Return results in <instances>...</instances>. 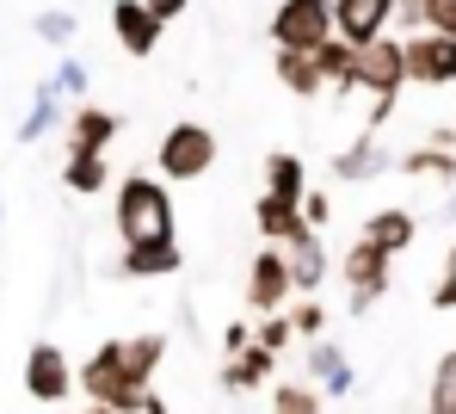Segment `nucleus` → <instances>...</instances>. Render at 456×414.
Here are the masks:
<instances>
[{"instance_id":"1","label":"nucleus","mask_w":456,"mask_h":414,"mask_svg":"<svg viewBox=\"0 0 456 414\" xmlns=\"http://www.w3.org/2000/svg\"><path fill=\"white\" fill-rule=\"evenodd\" d=\"M167 359V334H124V340H99L75 371V390H86V409L136 414L154 396V371Z\"/></svg>"},{"instance_id":"2","label":"nucleus","mask_w":456,"mask_h":414,"mask_svg":"<svg viewBox=\"0 0 456 414\" xmlns=\"http://www.w3.org/2000/svg\"><path fill=\"white\" fill-rule=\"evenodd\" d=\"M111 229L124 253L130 248H154V242H179L173 236V186H160L154 173H124L111 192Z\"/></svg>"},{"instance_id":"3","label":"nucleus","mask_w":456,"mask_h":414,"mask_svg":"<svg viewBox=\"0 0 456 414\" xmlns=\"http://www.w3.org/2000/svg\"><path fill=\"white\" fill-rule=\"evenodd\" d=\"M210 167H216V130H210V124L179 118V124L160 130V143H154V179H160V186H191V179H204Z\"/></svg>"},{"instance_id":"4","label":"nucleus","mask_w":456,"mask_h":414,"mask_svg":"<svg viewBox=\"0 0 456 414\" xmlns=\"http://www.w3.org/2000/svg\"><path fill=\"white\" fill-rule=\"evenodd\" d=\"M327 37H333V0H278V12H272V44L278 50L314 56Z\"/></svg>"},{"instance_id":"5","label":"nucleus","mask_w":456,"mask_h":414,"mask_svg":"<svg viewBox=\"0 0 456 414\" xmlns=\"http://www.w3.org/2000/svg\"><path fill=\"white\" fill-rule=\"evenodd\" d=\"M25 396H31L37 409H62V402L75 396V365H69V352H62L56 340H37V346L25 352Z\"/></svg>"},{"instance_id":"6","label":"nucleus","mask_w":456,"mask_h":414,"mask_svg":"<svg viewBox=\"0 0 456 414\" xmlns=\"http://www.w3.org/2000/svg\"><path fill=\"white\" fill-rule=\"evenodd\" d=\"M401 87H407V69H401V37L388 31L377 44H364L358 50V87L352 93H370V105H395L401 99Z\"/></svg>"},{"instance_id":"7","label":"nucleus","mask_w":456,"mask_h":414,"mask_svg":"<svg viewBox=\"0 0 456 414\" xmlns=\"http://www.w3.org/2000/svg\"><path fill=\"white\" fill-rule=\"evenodd\" d=\"M401 69L413 87H456V44L438 31H413L401 37Z\"/></svg>"},{"instance_id":"8","label":"nucleus","mask_w":456,"mask_h":414,"mask_svg":"<svg viewBox=\"0 0 456 414\" xmlns=\"http://www.w3.org/2000/svg\"><path fill=\"white\" fill-rule=\"evenodd\" d=\"M290 297H297V291H290L284 248H259V253H253V266H247V310L265 322V316H284Z\"/></svg>"},{"instance_id":"9","label":"nucleus","mask_w":456,"mask_h":414,"mask_svg":"<svg viewBox=\"0 0 456 414\" xmlns=\"http://www.w3.org/2000/svg\"><path fill=\"white\" fill-rule=\"evenodd\" d=\"M388 25H395V0H333V37L346 50L388 37Z\"/></svg>"},{"instance_id":"10","label":"nucleus","mask_w":456,"mask_h":414,"mask_svg":"<svg viewBox=\"0 0 456 414\" xmlns=\"http://www.w3.org/2000/svg\"><path fill=\"white\" fill-rule=\"evenodd\" d=\"M388 260L377 248H364V242H352L346 248V291H352V316H370L382 303V291H388Z\"/></svg>"},{"instance_id":"11","label":"nucleus","mask_w":456,"mask_h":414,"mask_svg":"<svg viewBox=\"0 0 456 414\" xmlns=\"http://www.w3.org/2000/svg\"><path fill=\"white\" fill-rule=\"evenodd\" d=\"M118 130H124V118L105 112V105H75V112L62 118V143H69V155H105V149L118 143Z\"/></svg>"},{"instance_id":"12","label":"nucleus","mask_w":456,"mask_h":414,"mask_svg":"<svg viewBox=\"0 0 456 414\" xmlns=\"http://www.w3.org/2000/svg\"><path fill=\"white\" fill-rule=\"evenodd\" d=\"M303 384H314L321 396H352V359L321 334V340H303Z\"/></svg>"},{"instance_id":"13","label":"nucleus","mask_w":456,"mask_h":414,"mask_svg":"<svg viewBox=\"0 0 456 414\" xmlns=\"http://www.w3.org/2000/svg\"><path fill=\"white\" fill-rule=\"evenodd\" d=\"M358 242H364V248H377L382 260H401V253L419 242V217H413V211H401V204L370 211V217H364V229H358Z\"/></svg>"},{"instance_id":"14","label":"nucleus","mask_w":456,"mask_h":414,"mask_svg":"<svg viewBox=\"0 0 456 414\" xmlns=\"http://www.w3.org/2000/svg\"><path fill=\"white\" fill-rule=\"evenodd\" d=\"M382 173H395V155H388V143L370 137V130H364L352 149L333 155V179H339V186H364V179H382Z\"/></svg>"},{"instance_id":"15","label":"nucleus","mask_w":456,"mask_h":414,"mask_svg":"<svg viewBox=\"0 0 456 414\" xmlns=\"http://www.w3.org/2000/svg\"><path fill=\"white\" fill-rule=\"evenodd\" d=\"M284 266H290V291H297V297H314V291L327 285V272H333L321 236H308V229L297 236V242H284Z\"/></svg>"},{"instance_id":"16","label":"nucleus","mask_w":456,"mask_h":414,"mask_svg":"<svg viewBox=\"0 0 456 414\" xmlns=\"http://www.w3.org/2000/svg\"><path fill=\"white\" fill-rule=\"evenodd\" d=\"M111 31H118L124 56H154V44H160L167 25H154L142 0H111Z\"/></svg>"},{"instance_id":"17","label":"nucleus","mask_w":456,"mask_h":414,"mask_svg":"<svg viewBox=\"0 0 456 414\" xmlns=\"http://www.w3.org/2000/svg\"><path fill=\"white\" fill-rule=\"evenodd\" d=\"M253 229L265 236V248H284L303 236V204H284V198H253Z\"/></svg>"},{"instance_id":"18","label":"nucleus","mask_w":456,"mask_h":414,"mask_svg":"<svg viewBox=\"0 0 456 414\" xmlns=\"http://www.w3.org/2000/svg\"><path fill=\"white\" fill-rule=\"evenodd\" d=\"M62 118H69V99L56 93V81H37V93H31V112L19 118V130H12V137H19V143H44V137H50Z\"/></svg>"},{"instance_id":"19","label":"nucleus","mask_w":456,"mask_h":414,"mask_svg":"<svg viewBox=\"0 0 456 414\" xmlns=\"http://www.w3.org/2000/svg\"><path fill=\"white\" fill-rule=\"evenodd\" d=\"M278 377V359L272 352H259V346H247V352H234L223 365V390L228 396H247V390H265Z\"/></svg>"},{"instance_id":"20","label":"nucleus","mask_w":456,"mask_h":414,"mask_svg":"<svg viewBox=\"0 0 456 414\" xmlns=\"http://www.w3.org/2000/svg\"><path fill=\"white\" fill-rule=\"evenodd\" d=\"M179 266H185L179 242H154V248H130L111 272H118V278H173Z\"/></svg>"},{"instance_id":"21","label":"nucleus","mask_w":456,"mask_h":414,"mask_svg":"<svg viewBox=\"0 0 456 414\" xmlns=\"http://www.w3.org/2000/svg\"><path fill=\"white\" fill-rule=\"evenodd\" d=\"M303 192H308V167H303V155H290V149L265 155V198L303 204Z\"/></svg>"},{"instance_id":"22","label":"nucleus","mask_w":456,"mask_h":414,"mask_svg":"<svg viewBox=\"0 0 456 414\" xmlns=\"http://www.w3.org/2000/svg\"><path fill=\"white\" fill-rule=\"evenodd\" d=\"M395 173H407V179H432V186H451L456 192V155L451 149H407V155H395Z\"/></svg>"},{"instance_id":"23","label":"nucleus","mask_w":456,"mask_h":414,"mask_svg":"<svg viewBox=\"0 0 456 414\" xmlns=\"http://www.w3.org/2000/svg\"><path fill=\"white\" fill-rule=\"evenodd\" d=\"M278 87L284 93H297V99H321L327 93V81H321V69H314V56H303V50H278Z\"/></svg>"},{"instance_id":"24","label":"nucleus","mask_w":456,"mask_h":414,"mask_svg":"<svg viewBox=\"0 0 456 414\" xmlns=\"http://www.w3.org/2000/svg\"><path fill=\"white\" fill-rule=\"evenodd\" d=\"M314 69H321L327 93H352V87H358V50H346L339 37H327V44L314 50Z\"/></svg>"},{"instance_id":"25","label":"nucleus","mask_w":456,"mask_h":414,"mask_svg":"<svg viewBox=\"0 0 456 414\" xmlns=\"http://www.w3.org/2000/svg\"><path fill=\"white\" fill-rule=\"evenodd\" d=\"M56 173H62V186L80 192V198H99V192L111 186V161H105V155H69Z\"/></svg>"},{"instance_id":"26","label":"nucleus","mask_w":456,"mask_h":414,"mask_svg":"<svg viewBox=\"0 0 456 414\" xmlns=\"http://www.w3.org/2000/svg\"><path fill=\"white\" fill-rule=\"evenodd\" d=\"M426 414H456V352L438 359V371L426 384Z\"/></svg>"},{"instance_id":"27","label":"nucleus","mask_w":456,"mask_h":414,"mask_svg":"<svg viewBox=\"0 0 456 414\" xmlns=\"http://www.w3.org/2000/svg\"><path fill=\"white\" fill-rule=\"evenodd\" d=\"M272 414H321L314 384H272Z\"/></svg>"},{"instance_id":"28","label":"nucleus","mask_w":456,"mask_h":414,"mask_svg":"<svg viewBox=\"0 0 456 414\" xmlns=\"http://www.w3.org/2000/svg\"><path fill=\"white\" fill-rule=\"evenodd\" d=\"M75 31H80V19H75V12H62V6H50V12H37V37H44V44H56V50H69V44H75Z\"/></svg>"},{"instance_id":"29","label":"nucleus","mask_w":456,"mask_h":414,"mask_svg":"<svg viewBox=\"0 0 456 414\" xmlns=\"http://www.w3.org/2000/svg\"><path fill=\"white\" fill-rule=\"evenodd\" d=\"M50 81H56V93H62V99H80V93H86V87H93V69H86V62H80V56H62V62H56V75H50Z\"/></svg>"},{"instance_id":"30","label":"nucleus","mask_w":456,"mask_h":414,"mask_svg":"<svg viewBox=\"0 0 456 414\" xmlns=\"http://www.w3.org/2000/svg\"><path fill=\"white\" fill-rule=\"evenodd\" d=\"M290 340H297V334H290V316H265V322H259V334H253V346H259V352H272V359H278Z\"/></svg>"},{"instance_id":"31","label":"nucleus","mask_w":456,"mask_h":414,"mask_svg":"<svg viewBox=\"0 0 456 414\" xmlns=\"http://www.w3.org/2000/svg\"><path fill=\"white\" fill-rule=\"evenodd\" d=\"M327 223H333V198H327L321 186H308V192H303V229H308V236H321Z\"/></svg>"},{"instance_id":"32","label":"nucleus","mask_w":456,"mask_h":414,"mask_svg":"<svg viewBox=\"0 0 456 414\" xmlns=\"http://www.w3.org/2000/svg\"><path fill=\"white\" fill-rule=\"evenodd\" d=\"M321 328H327V310H321L314 297H303V303L290 310V334H303V340H321Z\"/></svg>"},{"instance_id":"33","label":"nucleus","mask_w":456,"mask_h":414,"mask_svg":"<svg viewBox=\"0 0 456 414\" xmlns=\"http://www.w3.org/2000/svg\"><path fill=\"white\" fill-rule=\"evenodd\" d=\"M426 31H438V37L456 44V0H426Z\"/></svg>"},{"instance_id":"34","label":"nucleus","mask_w":456,"mask_h":414,"mask_svg":"<svg viewBox=\"0 0 456 414\" xmlns=\"http://www.w3.org/2000/svg\"><path fill=\"white\" fill-rule=\"evenodd\" d=\"M432 310H456V248L444 253V272H438V285H432Z\"/></svg>"},{"instance_id":"35","label":"nucleus","mask_w":456,"mask_h":414,"mask_svg":"<svg viewBox=\"0 0 456 414\" xmlns=\"http://www.w3.org/2000/svg\"><path fill=\"white\" fill-rule=\"evenodd\" d=\"M247 346H253V328H247V322H228L223 328V352L234 359V352H247Z\"/></svg>"},{"instance_id":"36","label":"nucleus","mask_w":456,"mask_h":414,"mask_svg":"<svg viewBox=\"0 0 456 414\" xmlns=\"http://www.w3.org/2000/svg\"><path fill=\"white\" fill-rule=\"evenodd\" d=\"M142 6H149V19H154V25H167V19H179V12H185L191 0H142Z\"/></svg>"},{"instance_id":"37","label":"nucleus","mask_w":456,"mask_h":414,"mask_svg":"<svg viewBox=\"0 0 456 414\" xmlns=\"http://www.w3.org/2000/svg\"><path fill=\"white\" fill-rule=\"evenodd\" d=\"M136 414H173V409H167L160 396H149V402H142V409H136Z\"/></svg>"},{"instance_id":"38","label":"nucleus","mask_w":456,"mask_h":414,"mask_svg":"<svg viewBox=\"0 0 456 414\" xmlns=\"http://www.w3.org/2000/svg\"><path fill=\"white\" fill-rule=\"evenodd\" d=\"M80 414H111V409H80Z\"/></svg>"},{"instance_id":"39","label":"nucleus","mask_w":456,"mask_h":414,"mask_svg":"<svg viewBox=\"0 0 456 414\" xmlns=\"http://www.w3.org/2000/svg\"><path fill=\"white\" fill-rule=\"evenodd\" d=\"M0 223H6V198H0Z\"/></svg>"}]
</instances>
